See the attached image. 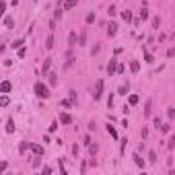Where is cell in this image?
Here are the masks:
<instances>
[{"instance_id":"cell-21","label":"cell","mask_w":175,"mask_h":175,"mask_svg":"<svg viewBox=\"0 0 175 175\" xmlns=\"http://www.w3.org/2000/svg\"><path fill=\"white\" fill-rule=\"evenodd\" d=\"M6 132H8V134H13V132H14V121L13 120L6 121Z\"/></svg>"},{"instance_id":"cell-15","label":"cell","mask_w":175,"mask_h":175,"mask_svg":"<svg viewBox=\"0 0 175 175\" xmlns=\"http://www.w3.org/2000/svg\"><path fill=\"white\" fill-rule=\"evenodd\" d=\"M68 46H70V47L76 46V33H74V31H72L70 35H68Z\"/></svg>"},{"instance_id":"cell-28","label":"cell","mask_w":175,"mask_h":175,"mask_svg":"<svg viewBox=\"0 0 175 175\" xmlns=\"http://www.w3.org/2000/svg\"><path fill=\"white\" fill-rule=\"evenodd\" d=\"M148 161H150V163H157V153H155V150H150V153H148Z\"/></svg>"},{"instance_id":"cell-11","label":"cell","mask_w":175,"mask_h":175,"mask_svg":"<svg viewBox=\"0 0 175 175\" xmlns=\"http://www.w3.org/2000/svg\"><path fill=\"white\" fill-rule=\"evenodd\" d=\"M50 66H52V58H46V62H43V68H41V74H47Z\"/></svg>"},{"instance_id":"cell-43","label":"cell","mask_w":175,"mask_h":175,"mask_svg":"<svg viewBox=\"0 0 175 175\" xmlns=\"http://www.w3.org/2000/svg\"><path fill=\"white\" fill-rule=\"evenodd\" d=\"M140 136H142V138H146V136H148V130H146V128H142V132H140Z\"/></svg>"},{"instance_id":"cell-32","label":"cell","mask_w":175,"mask_h":175,"mask_svg":"<svg viewBox=\"0 0 175 175\" xmlns=\"http://www.w3.org/2000/svg\"><path fill=\"white\" fill-rule=\"evenodd\" d=\"M72 64H74V58H68V62L64 64V70H68V68L72 66Z\"/></svg>"},{"instance_id":"cell-35","label":"cell","mask_w":175,"mask_h":175,"mask_svg":"<svg viewBox=\"0 0 175 175\" xmlns=\"http://www.w3.org/2000/svg\"><path fill=\"white\" fill-rule=\"evenodd\" d=\"M27 148H29V144H27V142H23V144H21V146H19V150H21V153H25Z\"/></svg>"},{"instance_id":"cell-25","label":"cell","mask_w":175,"mask_h":175,"mask_svg":"<svg viewBox=\"0 0 175 175\" xmlns=\"http://www.w3.org/2000/svg\"><path fill=\"white\" fill-rule=\"evenodd\" d=\"M23 43H25L23 39H17V41H13V43H10V47H14V50H19V47L23 46Z\"/></svg>"},{"instance_id":"cell-33","label":"cell","mask_w":175,"mask_h":175,"mask_svg":"<svg viewBox=\"0 0 175 175\" xmlns=\"http://www.w3.org/2000/svg\"><path fill=\"white\" fill-rule=\"evenodd\" d=\"M167 115H169V120H173V117H175V109L169 107V109H167Z\"/></svg>"},{"instance_id":"cell-4","label":"cell","mask_w":175,"mask_h":175,"mask_svg":"<svg viewBox=\"0 0 175 175\" xmlns=\"http://www.w3.org/2000/svg\"><path fill=\"white\" fill-rule=\"evenodd\" d=\"M150 113H153V99L144 103V117H150Z\"/></svg>"},{"instance_id":"cell-37","label":"cell","mask_w":175,"mask_h":175,"mask_svg":"<svg viewBox=\"0 0 175 175\" xmlns=\"http://www.w3.org/2000/svg\"><path fill=\"white\" fill-rule=\"evenodd\" d=\"M62 107H72V101H68V99H64V101H62Z\"/></svg>"},{"instance_id":"cell-42","label":"cell","mask_w":175,"mask_h":175,"mask_svg":"<svg viewBox=\"0 0 175 175\" xmlns=\"http://www.w3.org/2000/svg\"><path fill=\"white\" fill-rule=\"evenodd\" d=\"M159 126H161V117H155V128L159 130Z\"/></svg>"},{"instance_id":"cell-23","label":"cell","mask_w":175,"mask_h":175,"mask_svg":"<svg viewBox=\"0 0 175 175\" xmlns=\"http://www.w3.org/2000/svg\"><path fill=\"white\" fill-rule=\"evenodd\" d=\"M128 101H130V105H136V103L140 101V97H138V95H130V97H128Z\"/></svg>"},{"instance_id":"cell-38","label":"cell","mask_w":175,"mask_h":175,"mask_svg":"<svg viewBox=\"0 0 175 175\" xmlns=\"http://www.w3.org/2000/svg\"><path fill=\"white\" fill-rule=\"evenodd\" d=\"M115 10H117L115 6H109V8H107V14H111V17H113V14H115Z\"/></svg>"},{"instance_id":"cell-36","label":"cell","mask_w":175,"mask_h":175,"mask_svg":"<svg viewBox=\"0 0 175 175\" xmlns=\"http://www.w3.org/2000/svg\"><path fill=\"white\" fill-rule=\"evenodd\" d=\"M25 54H27V50H25V47L21 46V47H19V58H23V56H25Z\"/></svg>"},{"instance_id":"cell-20","label":"cell","mask_w":175,"mask_h":175,"mask_svg":"<svg viewBox=\"0 0 175 175\" xmlns=\"http://www.w3.org/2000/svg\"><path fill=\"white\" fill-rule=\"evenodd\" d=\"M4 25H6L8 29H13V27H14V21H13V17H4Z\"/></svg>"},{"instance_id":"cell-19","label":"cell","mask_w":175,"mask_h":175,"mask_svg":"<svg viewBox=\"0 0 175 175\" xmlns=\"http://www.w3.org/2000/svg\"><path fill=\"white\" fill-rule=\"evenodd\" d=\"M159 128H161V132H163V134H169V132H171V124H161Z\"/></svg>"},{"instance_id":"cell-8","label":"cell","mask_w":175,"mask_h":175,"mask_svg":"<svg viewBox=\"0 0 175 175\" xmlns=\"http://www.w3.org/2000/svg\"><path fill=\"white\" fill-rule=\"evenodd\" d=\"M29 146H31V150H33V153H35L37 157L43 155V146H41V144H29Z\"/></svg>"},{"instance_id":"cell-5","label":"cell","mask_w":175,"mask_h":175,"mask_svg":"<svg viewBox=\"0 0 175 175\" xmlns=\"http://www.w3.org/2000/svg\"><path fill=\"white\" fill-rule=\"evenodd\" d=\"M78 4V0H66L64 4H62V10H70V8H74Z\"/></svg>"},{"instance_id":"cell-3","label":"cell","mask_w":175,"mask_h":175,"mask_svg":"<svg viewBox=\"0 0 175 175\" xmlns=\"http://www.w3.org/2000/svg\"><path fill=\"white\" fill-rule=\"evenodd\" d=\"M115 68H117V60H115V58H111V60H109V64H107V74H109V76L115 72Z\"/></svg>"},{"instance_id":"cell-10","label":"cell","mask_w":175,"mask_h":175,"mask_svg":"<svg viewBox=\"0 0 175 175\" xmlns=\"http://www.w3.org/2000/svg\"><path fill=\"white\" fill-rule=\"evenodd\" d=\"M130 70L136 74L138 70H140V62H138V60H132V62H130Z\"/></svg>"},{"instance_id":"cell-40","label":"cell","mask_w":175,"mask_h":175,"mask_svg":"<svg viewBox=\"0 0 175 175\" xmlns=\"http://www.w3.org/2000/svg\"><path fill=\"white\" fill-rule=\"evenodd\" d=\"M167 56H169V58H173V56H175V50H173V47H169V50H167Z\"/></svg>"},{"instance_id":"cell-12","label":"cell","mask_w":175,"mask_h":175,"mask_svg":"<svg viewBox=\"0 0 175 175\" xmlns=\"http://www.w3.org/2000/svg\"><path fill=\"white\" fill-rule=\"evenodd\" d=\"M132 159H134V163H136V165H138V167H142V169H144V159H142V157L138 155V153H136V155L132 157Z\"/></svg>"},{"instance_id":"cell-18","label":"cell","mask_w":175,"mask_h":175,"mask_svg":"<svg viewBox=\"0 0 175 175\" xmlns=\"http://www.w3.org/2000/svg\"><path fill=\"white\" fill-rule=\"evenodd\" d=\"M68 101H72V105H76V91H68Z\"/></svg>"},{"instance_id":"cell-27","label":"cell","mask_w":175,"mask_h":175,"mask_svg":"<svg viewBox=\"0 0 175 175\" xmlns=\"http://www.w3.org/2000/svg\"><path fill=\"white\" fill-rule=\"evenodd\" d=\"M153 27H155V29L161 27V19H159V17H153Z\"/></svg>"},{"instance_id":"cell-1","label":"cell","mask_w":175,"mask_h":175,"mask_svg":"<svg viewBox=\"0 0 175 175\" xmlns=\"http://www.w3.org/2000/svg\"><path fill=\"white\" fill-rule=\"evenodd\" d=\"M33 91H35V95H37L39 99H47V97H50V89H47L43 82H35Z\"/></svg>"},{"instance_id":"cell-44","label":"cell","mask_w":175,"mask_h":175,"mask_svg":"<svg viewBox=\"0 0 175 175\" xmlns=\"http://www.w3.org/2000/svg\"><path fill=\"white\" fill-rule=\"evenodd\" d=\"M2 52H4V46H0V54H2Z\"/></svg>"},{"instance_id":"cell-29","label":"cell","mask_w":175,"mask_h":175,"mask_svg":"<svg viewBox=\"0 0 175 175\" xmlns=\"http://www.w3.org/2000/svg\"><path fill=\"white\" fill-rule=\"evenodd\" d=\"M144 62H148V64H153V62H155L153 54H144Z\"/></svg>"},{"instance_id":"cell-39","label":"cell","mask_w":175,"mask_h":175,"mask_svg":"<svg viewBox=\"0 0 175 175\" xmlns=\"http://www.w3.org/2000/svg\"><path fill=\"white\" fill-rule=\"evenodd\" d=\"M56 128H58V121H52V126H50V132H56Z\"/></svg>"},{"instance_id":"cell-24","label":"cell","mask_w":175,"mask_h":175,"mask_svg":"<svg viewBox=\"0 0 175 175\" xmlns=\"http://www.w3.org/2000/svg\"><path fill=\"white\" fill-rule=\"evenodd\" d=\"M121 19L126 21V23H128V21H132V13H130V10H124V13H121Z\"/></svg>"},{"instance_id":"cell-30","label":"cell","mask_w":175,"mask_h":175,"mask_svg":"<svg viewBox=\"0 0 175 175\" xmlns=\"http://www.w3.org/2000/svg\"><path fill=\"white\" fill-rule=\"evenodd\" d=\"M6 167H8L6 161H0V173H4V171H6Z\"/></svg>"},{"instance_id":"cell-26","label":"cell","mask_w":175,"mask_h":175,"mask_svg":"<svg viewBox=\"0 0 175 175\" xmlns=\"http://www.w3.org/2000/svg\"><path fill=\"white\" fill-rule=\"evenodd\" d=\"M107 132H109V136H111V138H117V132H115L113 126H107Z\"/></svg>"},{"instance_id":"cell-41","label":"cell","mask_w":175,"mask_h":175,"mask_svg":"<svg viewBox=\"0 0 175 175\" xmlns=\"http://www.w3.org/2000/svg\"><path fill=\"white\" fill-rule=\"evenodd\" d=\"M54 19H62V10H60V8H58V10H56V14H54Z\"/></svg>"},{"instance_id":"cell-6","label":"cell","mask_w":175,"mask_h":175,"mask_svg":"<svg viewBox=\"0 0 175 175\" xmlns=\"http://www.w3.org/2000/svg\"><path fill=\"white\" fill-rule=\"evenodd\" d=\"M10 89H13V85H10V82H8V81H2V82H0V91H2V93H10Z\"/></svg>"},{"instance_id":"cell-14","label":"cell","mask_w":175,"mask_h":175,"mask_svg":"<svg viewBox=\"0 0 175 175\" xmlns=\"http://www.w3.org/2000/svg\"><path fill=\"white\" fill-rule=\"evenodd\" d=\"M46 47H47V50H52V47H54V33H50V35H47V39H46Z\"/></svg>"},{"instance_id":"cell-31","label":"cell","mask_w":175,"mask_h":175,"mask_svg":"<svg viewBox=\"0 0 175 175\" xmlns=\"http://www.w3.org/2000/svg\"><path fill=\"white\" fill-rule=\"evenodd\" d=\"M87 23L91 25V23H95V13H89L87 14Z\"/></svg>"},{"instance_id":"cell-22","label":"cell","mask_w":175,"mask_h":175,"mask_svg":"<svg viewBox=\"0 0 175 175\" xmlns=\"http://www.w3.org/2000/svg\"><path fill=\"white\" fill-rule=\"evenodd\" d=\"M148 17H150V13H148V8H142V10H140V21H146Z\"/></svg>"},{"instance_id":"cell-17","label":"cell","mask_w":175,"mask_h":175,"mask_svg":"<svg viewBox=\"0 0 175 175\" xmlns=\"http://www.w3.org/2000/svg\"><path fill=\"white\" fill-rule=\"evenodd\" d=\"M60 121H62V124H70V121H72V117H70L68 113H60Z\"/></svg>"},{"instance_id":"cell-9","label":"cell","mask_w":175,"mask_h":175,"mask_svg":"<svg viewBox=\"0 0 175 175\" xmlns=\"http://www.w3.org/2000/svg\"><path fill=\"white\" fill-rule=\"evenodd\" d=\"M6 105H10V97L4 93L2 97H0V107H6Z\"/></svg>"},{"instance_id":"cell-16","label":"cell","mask_w":175,"mask_h":175,"mask_svg":"<svg viewBox=\"0 0 175 175\" xmlns=\"http://www.w3.org/2000/svg\"><path fill=\"white\" fill-rule=\"evenodd\" d=\"M47 76H50V85H52V87H56V85H58V74H47Z\"/></svg>"},{"instance_id":"cell-13","label":"cell","mask_w":175,"mask_h":175,"mask_svg":"<svg viewBox=\"0 0 175 175\" xmlns=\"http://www.w3.org/2000/svg\"><path fill=\"white\" fill-rule=\"evenodd\" d=\"M85 43H87V29H82L81 37H78V46H85Z\"/></svg>"},{"instance_id":"cell-34","label":"cell","mask_w":175,"mask_h":175,"mask_svg":"<svg viewBox=\"0 0 175 175\" xmlns=\"http://www.w3.org/2000/svg\"><path fill=\"white\" fill-rule=\"evenodd\" d=\"M120 95H128V85H124V87H120Z\"/></svg>"},{"instance_id":"cell-7","label":"cell","mask_w":175,"mask_h":175,"mask_svg":"<svg viewBox=\"0 0 175 175\" xmlns=\"http://www.w3.org/2000/svg\"><path fill=\"white\" fill-rule=\"evenodd\" d=\"M115 33H117V23L111 21V23H109V27H107V35H109V37H113Z\"/></svg>"},{"instance_id":"cell-2","label":"cell","mask_w":175,"mask_h":175,"mask_svg":"<svg viewBox=\"0 0 175 175\" xmlns=\"http://www.w3.org/2000/svg\"><path fill=\"white\" fill-rule=\"evenodd\" d=\"M103 95V78H99V81L95 82V91H93V99L95 101H99Z\"/></svg>"}]
</instances>
